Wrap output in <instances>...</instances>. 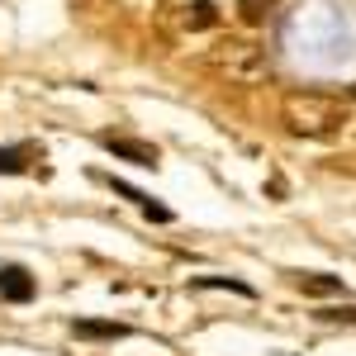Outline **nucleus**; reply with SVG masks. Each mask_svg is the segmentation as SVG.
<instances>
[{"label": "nucleus", "mask_w": 356, "mask_h": 356, "mask_svg": "<svg viewBox=\"0 0 356 356\" xmlns=\"http://www.w3.org/2000/svg\"><path fill=\"white\" fill-rule=\"evenodd\" d=\"M285 124H290V134L328 138L347 124V110L337 100H328V95H290L285 100Z\"/></svg>", "instance_id": "obj_1"}, {"label": "nucleus", "mask_w": 356, "mask_h": 356, "mask_svg": "<svg viewBox=\"0 0 356 356\" xmlns=\"http://www.w3.org/2000/svg\"><path fill=\"white\" fill-rule=\"evenodd\" d=\"M214 67L228 72V76H238V81H257L266 72V57H261V48H252V43H228L223 53H214Z\"/></svg>", "instance_id": "obj_2"}, {"label": "nucleus", "mask_w": 356, "mask_h": 356, "mask_svg": "<svg viewBox=\"0 0 356 356\" xmlns=\"http://www.w3.org/2000/svg\"><path fill=\"white\" fill-rule=\"evenodd\" d=\"M100 147L114 152V157H124V162H134V166H157V147H152V143H138V138L105 134V138H100Z\"/></svg>", "instance_id": "obj_3"}, {"label": "nucleus", "mask_w": 356, "mask_h": 356, "mask_svg": "<svg viewBox=\"0 0 356 356\" xmlns=\"http://www.w3.org/2000/svg\"><path fill=\"white\" fill-rule=\"evenodd\" d=\"M33 275L24 271V266H0V300H10V304H29L33 300Z\"/></svg>", "instance_id": "obj_4"}, {"label": "nucleus", "mask_w": 356, "mask_h": 356, "mask_svg": "<svg viewBox=\"0 0 356 356\" xmlns=\"http://www.w3.org/2000/svg\"><path fill=\"white\" fill-rule=\"evenodd\" d=\"M72 332L90 337V342H119V337H129L124 323H105V318H72Z\"/></svg>", "instance_id": "obj_5"}, {"label": "nucleus", "mask_w": 356, "mask_h": 356, "mask_svg": "<svg viewBox=\"0 0 356 356\" xmlns=\"http://www.w3.org/2000/svg\"><path fill=\"white\" fill-rule=\"evenodd\" d=\"M195 285H200V290H233V295H243V300H257V290H252L247 280H233V275H195Z\"/></svg>", "instance_id": "obj_6"}, {"label": "nucleus", "mask_w": 356, "mask_h": 356, "mask_svg": "<svg viewBox=\"0 0 356 356\" xmlns=\"http://www.w3.org/2000/svg\"><path fill=\"white\" fill-rule=\"evenodd\" d=\"M300 290L304 295H342V280L323 275V271H309V275H300Z\"/></svg>", "instance_id": "obj_7"}, {"label": "nucleus", "mask_w": 356, "mask_h": 356, "mask_svg": "<svg viewBox=\"0 0 356 356\" xmlns=\"http://www.w3.org/2000/svg\"><path fill=\"white\" fill-rule=\"evenodd\" d=\"M186 24L191 29H214L219 24V10H214L209 0H195V5H186Z\"/></svg>", "instance_id": "obj_8"}, {"label": "nucleus", "mask_w": 356, "mask_h": 356, "mask_svg": "<svg viewBox=\"0 0 356 356\" xmlns=\"http://www.w3.org/2000/svg\"><path fill=\"white\" fill-rule=\"evenodd\" d=\"M24 171H29L24 147H0V176H24Z\"/></svg>", "instance_id": "obj_9"}, {"label": "nucleus", "mask_w": 356, "mask_h": 356, "mask_svg": "<svg viewBox=\"0 0 356 356\" xmlns=\"http://www.w3.org/2000/svg\"><path fill=\"white\" fill-rule=\"evenodd\" d=\"M271 10H275V0H238V15H243L247 24H261Z\"/></svg>", "instance_id": "obj_10"}, {"label": "nucleus", "mask_w": 356, "mask_h": 356, "mask_svg": "<svg viewBox=\"0 0 356 356\" xmlns=\"http://www.w3.org/2000/svg\"><path fill=\"white\" fill-rule=\"evenodd\" d=\"M138 209H143V214H147L152 223H171V209H166V204H152V200H143Z\"/></svg>", "instance_id": "obj_11"}, {"label": "nucleus", "mask_w": 356, "mask_h": 356, "mask_svg": "<svg viewBox=\"0 0 356 356\" xmlns=\"http://www.w3.org/2000/svg\"><path fill=\"white\" fill-rule=\"evenodd\" d=\"M323 323H352L356 328V309H328V314H318Z\"/></svg>", "instance_id": "obj_12"}]
</instances>
